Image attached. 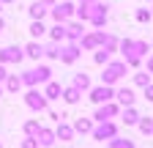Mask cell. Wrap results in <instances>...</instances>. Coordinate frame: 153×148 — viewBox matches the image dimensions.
Segmentation results:
<instances>
[{
    "mask_svg": "<svg viewBox=\"0 0 153 148\" xmlns=\"http://www.w3.org/2000/svg\"><path fill=\"white\" fill-rule=\"evenodd\" d=\"M6 88L3 90H8V93H19V90H22V82H19V77H16V74H6Z\"/></svg>",
    "mask_w": 153,
    "mask_h": 148,
    "instance_id": "cell-24",
    "label": "cell"
},
{
    "mask_svg": "<svg viewBox=\"0 0 153 148\" xmlns=\"http://www.w3.org/2000/svg\"><path fill=\"white\" fill-rule=\"evenodd\" d=\"M49 41H57V44L66 41V22H55L49 28Z\"/></svg>",
    "mask_w": 153,
    "mask_h": 148,
    "instance_id": "cell-19",
    "label": "cell"
},
{
    "mask_svg": "<svg viewBox=\"0 0 153 148\" xmlns=\"http://www.w3.org/2000/svg\"><path fill=\"white\" fill-rule=\"evenodd\" d=\"M137 126H140V132H142V135H153V118H142V115H140Z\"/></svg>",
    "mask_w": 153,
    "mask_h": 148,
    "instance_id": "cell-31",
    "label": "cell"
},
{
    "mask_svg": "<svg viewBox=\"0 0 153 148\" xmlns=\"http://www.w3.org/2000/svg\"><path fill=\"white\" fill-rule=\"evenodd\" d=\"M71 129H74V132H79V135H90L93 132V121L90 118H76Z\"/></svg>",
    "mask_w": 153,
    "mask_h": 148,
    "instance_id": "cell-22",
    "label": "cell"
},
{
    "mask_svg": "<svg viewBox=\"0 0 153 148\" xmlns=\"http://www.w3.org/2000/svg\"><path fill=\"white\" fill-rule=\"evenodd\" d=\"M0 96H3V85H0Z\"/></svg>",
    "mask_w": 153,
    "mask_h": 148,
    "instance_id": "cell-43",
    "label": "cell"
},
{
    "mask_svg": "<svg viewBox=\"0 0 153 148\" xmlns=\"http://www.w3.org/2000/svg\"><path fill=\"white\" fill-rule=\"evenodd\" d=\"M60 82H55V80H49V82H44V90H41V93H44V99L47 102H55V99H60Z\"/></svg>",
    "mask_w": 153,
    "mask_h": 148,
    "instance_id": "cell-17",
    "label": "cell"
},
{
    "mask_svg": "<svg viewBox=\"0 0 153 148\" xmlns=\"http://www.w3.org/2000/svg\"><path fill=\"white\" fill-rule=\"evenodd\" d=\"M41 129V123H38L36 118H30V121H25V137H36V132Z\"/></svg>",
    "mask_w": 153,
    "mask_h": 148,
    "instance_id": "cell-30",
    "label": "cell"
},
{
    "mask_svg": "<svg viewBox=\"0 0 153 148\" xmlns=\"http://www.w3.org/2000/svg\"><path fill=\"white\" fill-rule=\"evenodd\" d=\"M93 61H96V66H107V63L112 61V55H109L107 49H101V47H99V49H96V55H93Z\"/></svg>",
    "mask_w": 153,
    "mask_h": 148,
    "instance_id": "cell-29",
    "label": "cell"
},
{
    "mask_svg": "<svg viewBox=\"0 0 153 148\" xmlns=\"http://www.w3.org/2000/svg\"><path fill=\"white\" fill-rule=\"evenodd\" d=\"M49 80H52V69L44 66V63L19 74V82H22V88H25V85H27V88H36V85H44V82H49Z\"/></svg>",
    "mask_w": 153,
    "mask_h": 148,
    "instance_id": "cell-1",
    "label": "cell"
},
{
    "mask_svg": "<svg viewBox=\"0 0 153 148\" xmlns=\"http://www.w3.org/2000/svg\"><path fill=\"white\" fill-rule=\"evenodd\" d=\"M36 143L41 145V148H52V145H55V132H52V129H47V126H41V129L36 132Z\"/></svg>",
    "mask_w": 153,
    "mask_h": 148,
    "instance_id": "cell-14",
    "label": "cell"
},
{
    "mask_svg": "<svg viewBox=\"0 0 153 148\" xmlns=\"http://www.w3.org/2000/svg\"><path fill=\"white\" fill-rule=\"evenodd\" d=\"M74 8H76L74 3H55L49 8V14L55 22H68V19H74Z\"/></svg>",
    "mask_w": 153,
    "mask_h": 148,
    "instance_id": "cell-8",
    "label": "cell"
},
{
    "mask_svg": "<svg viewBox=\"0 0 153 148\" xmlns=\"http://www.w3.org/2000/svg\"><path fill=\"white\" fill-rule=\"evenodd\" d=\"M120 113V107L115 102H104V104H96V113H93V121L101 123V121H112L115 115Z\"/></svg>",
    "mask_w": 153,
    "mask_h": 148,
    "instance_id": "cell-6",
    "label": "cell"
},
{
    "mask_svg": "<svg viewBox=\"0 0 153 148\" xmlns=\"http://www.w3.org/2000/svg\"><path fill=\"white\" fill-rule=\"evenodd\" d=\"M150 14H153V8H150Z\"/></svg>",
    "mask_w": 153,
    "mask_h": 148,
    "instance_id": "cell-45",
    "label": "cell"
},
{
    "mask_svg": "<svg viewBox=\"0 0 153 148\" xmlns=\"http://www.w3.org/2000/svg\"><path fill=\"white\" fill-rule=\"evenodd\" d=\"M0 148H3V145H0Z\"/></svg>",
    "mask_w": 153,
    "mask_h": 148,
    "instance_id": "cell-46",
    "label": "cell"
},
{
    "mask_svg": "<svg viewBox=\"0 0 153 148\" xmlns=\"http://www.w3.org/2000/svg\"><path fill=\"white\" fill-rule=\"evenodd\" d=\"M131 55H134V58H145V55H150V44L142 41V39H134L131 41Z\"/></svg>",
    "mask_w": 153,
    "mask_h": 148,
    "instance_id": "cell-20",
    "label": "cell"
},
{
    "mask_svg": "<svg viewBox=\"0 0 153 148\" xmlns=\"http://www.w3.org/2000/svg\"><path fill=\"white\" fill-rule=\"evenodd\" d=\"M44 33H47L44 22H30V36H33V39H41Z\"/></svg>",
    "mask_w": 153,
    "mask_h": 148,
    "instance_id": "cell-32",
    "label": "cell"
},
{
    "mask_svg": "<svg viewBox=\"0 0 153 148\" xmlns=\"http://www.w3.org/2000/svg\"><path fill=\"white\" fill-rule=\"evenodd\" d=\"M148 74H153V55H148Z\"/></svg>",
    "mask_w": 153,
    "mask_h": 148,
    "instance_id": "cell-37",
    "label": "cell"
},
{
    "mask_svg": "<svg viewBox=\"0 0 153 148\" xmlns=\"http://www.w3.org/2000/svg\"><path fill=\"white\" fill-rule=\"evenodd\" d=\"M76 44H79V49H99V36H96V30L93 33H85Z\"/></svg>",
    "mask_w": 153,
    "mask_h": 148,
    "instance_id": "cell-21",
    "label": "cell"
},
{
    "mask_svg": "<svg viewBox=\"0 0 153 148\" xmlns=\"http://www.w3.org/2000/svg\"><path fill=\"white\" fill-rule=\"evenodd\" d=\"M3 28H6V22H3V19H0V33H3Z\"/></svg>",
    "mask_w": 153,
    "mask_h": 148,
    "instance_id": "cell-42",
    "label": "cell"
},
{
    "mask_svg": "<svg viewBox=\"0 0 153 148\" xmlns=\"http://www.w3.org/2000/svg\"><path fill=\"white\" fill-rule=\"evenodd\" d=\"M107 16H109V11H107L104 3H93V6H88V19L85 22H90L93 28H104L107 25Z\"/></svg>",
    "mask_w": 153,
    "mask_h": 148,
    "instance_id": "cell-4",
    "label": "cell"
},
{
    "mask_svg": "<svg viewBox=\"0 0 153 148\" xmlns=\"http://www.w3.org/2000/svg\"><path fill=\"white\" fill-rule=\"evenodd\" d=\"M150 47H153V44H150Z\"/></svg>",
    "mask_w": 153,
    "mask_h": 148,
    "instance_id": "cell-47",
    "label": "cell"
},
{
    "mask_svg": "<svg viewBox=\"0 0 153 148\" xmlns=\"http://www.w3.org/2000/svg\"><path fill=\"white\" fill-rule=\"evenodd\" d=\"M27 14H30V19H33V22H41L44 16L49 14V8H47L44 3H38V0H36V3H30V6H27Z\"/></svg>",
    "mask_w": 153,
    "mask_h": 148,
    "instance_id": "cell-16",
    "label": "cell"
},
{
    "mask_svg": "<svg viewBox=\"0 0 153 148\" xmlns=\"http://www.w3.org/2000/svg\"><path fill=\"white\" fill-rule=\"evenodd\" d=\"M85 33H88V30H85V25H82L79 19H68V22H66V41H79Z\"/></svg>",
    "mask_w": 153,
    "mask_h": 148,
    "instance_id": "cell-11",
    "label": "cell"
},
{
    "mask_svg": "<svg viewBox=\"0 0 153 148\" xmlns=\"http://www.w3.org/2000/svg\"><path fill=\"white\" fill-rule=\"evenodd\" d=\"M60 99H63L66 104H79V99H82V90H76L74 85H68V88H63V90H60Z\"/></svg>",
    "mask_w": 153,
    "mask_h": 148,
    "instance_id": "cell-18",
    "label": "cell"
},
{
    "mask_svg": "<svg viewBox=\"0 0 153 148\" xmlns=\"http://www.w3.org/2000/svg\"><path fill=\"white\" fill-rule=\"evenodd\" d=\"M93 140H99V143H104V140H112L115 135H118V126H115L112 121H101V123H96L93 126Z\"/></svg>",
    "mask_w": 153,
    "mask_h": 148,
    "instance_id": "cell-7",
    "label": "cell"
},
{
    "mask_svg": "<svg viewBox=\"0 0 153 148\" xmlns=\"http://www.w3.org/2000/svg\"><path fill=\"white\" fill-rule=\"evenodd\" d=\"M148 82H150V74H148V71H137V74H134V85L145 88Z\"/></svg>",
    "mask_w": 153,
    "mask_h": 148,
    "instance_id": "cell-33",
    "label": "cell"
},
{
    "mask_svg": "<svg viewBox=\"0 0 153 148\" xmlns=\"http://www.w3.org/2000/svg\"><path fill=\"white\" fill-rule=\"evenodd\" d=\"M6 74H8V71H6V66H0V82L6 80Z\"/></svg>",
    "mask_w": 153,
    "mask_h": 148,
    "instance_id": "cell-39",
    "label": "cell"
},
{
    "mask_svg": "<svg viewBox=\"0 0 153 148\" xmlns=\"http://www.w3.org/2000/svg\"><path fill=\"white\" fill-rule=\"evenodd\" d=\"M38 3H44V6H55L57 0H38Z\"/></svg>",
    "mask_w": 153,
    "mask_h": 148,
    "instance_id": "cell-40",
    "label": "cell"
},
{
    "mask_svg": "<svg viewBox=\"0 0 153 148\" xmlns=\"http://www.w3.org/2000/svg\"><path fill=\"white\" fill-rule=\"evenodd\" d=\"M112 102L118 104V107H134V90L131 88H118Z\"/></svg>",
    "mask_w": 153,
    "mask_h": 148,
    "instance_id": "cell-12",
    "label": "cell"
},
{
    "mask_svg": "<svg viewBox=\"0 0 153 148\" xmlns=\"http://www.w3.org/2000/svg\"><path fill=\"white\" fill-rule=\"evenodd\" d=\"M22 58H25V52H22V47H16V44H8V47L0 49V66H6V63H22Z\"/></svg>",
    "mask_w": 153,
    "mask_h": 148,
    "instance_id": "cell-9",
    "label": "cell"
},
{
    "mask_svg": "<svg viewBox=\"0 0 153 148\" xmlns=\"http://www.w3.org/2000/svg\"><path fill=\"white\" fill-rule=\"evenodd\" d=\"M126 71H128V66L123 61H109L104 66V74H101V85H115L120 77H126Z\"/></svg>",
    "mask_w": 153,
    "mask_h": 148,
    "instance_id": "cell-2",
    "label": "cell"
},
{
    "mask_svg": "<svg viewBox=\"0 0 153 148\" xmlns=\"http://www.w3.org/2000/svg\"><path fill=\"white\" fill-rule=\"evenodd\" d=\"M79 55H82L79 44H76V41H68V44H60V58H57V61H63V63H76V61H79Z\"/></svg>",
    "mask_w": 153,
    "mask_h": 148,
    "instance_id": "cell-10",
    "label": "cell"
},
{
    "mask_svg": "<svg viewBox=\"0 0 153 148\" xmlns=\"http://www.w3.org/2000/svg\"><path fill=\"white\" fill-rule=\"evenodd\" d=\"M22 52H25V58H30V61H41L44 58V44L41 41H30Z\"/></svg>",
    "mask_w": 153,
    "mask_h": 148,
    "instance_id": "cell-15",
    "label": "cell"
},
{
    "mask_svg": "<svg viewBox=\"0 0 153 148\" xmlns=\"http://www.w3.org/2000/svg\"><path fill=\"white\" fill-rule=\"evenodd\" d=\"M52 132H55V140H60V143L74 140V129H71V123H66V121H57V126L52 129Z\"/></svg>",
    "mask_w": 153,
    "mask_h": 148,
    "instance_id": "cell-13",
    "label": "cell"
},
{
    "mask_svg": "<svg viewBox=\"0 0 153 148\" xmlns=\"http://www.w3.org/2000/svg\"><path fill=\"white\" fill-rule=\"evenodd\" d=\"M101 49H107L109 55L118 49V39H115V36H109V33H104V39H101Z\"/></svg>",
    "mask_w": 153,
    "mask_h": 148,
    "instance_id": "cell-28",
    "label": "cell"
},
{
    "mask_svg": "<svg viewBox=\"0 0 153 148\" xmlns=\"http://www.w3.org/2000/svg\"><path fill=\"white\" fill-rule=\"evenodd\" d=\"M150 16H153L150 8H140V11H137V22H150Z\"/></svg>",
    "mask_w": 153,
    "mask_h": 148,
    "instance_id": "cell-34",
    "label": "cell"
},
{
    "mask_svg": "<svg viewBox=\"0 0 153 148\" xmlns=\"http://www.w3.org/2000/svg\"><path fill=\"white\" fill-rule=\"evenodd\" d=\"M25 104H27V110H33V113H44L47 110V99H44V93L38 88H27V93H25Z\"/></svg>",
    "mask_w": 153,
    "mask_h": 148,
    "instance_id": "cell-5",
    "label": "cell"
},
{
    "mask_svg": "<svg viewBox=\"0 0 153 148\" xmlns=\"http://www.w3.org/2000/svg\"><path fill=\"white\" fill-rule=\"evenodd\" d=\"M145 99H148V102H153V82H148V85H145Z\"/></svg>",
    "mask_w": 153,
    "mask_h": 148,
    "instance_id": "cell-36",
    "label": "cell"
},
{
    "mask_svg": "<svg viewBox=\"0 0 153 148\" xmlns=\"http://www.w3.org/2000/svg\"><path fill=\"white\" fill-rule=\"evenodd\" d=\"M118 115H123V123L126 126H137V121H140V113L134 107H123V113H118Z\"/></svg>",
    "mask_w": 153,
    "mask_h": 148,
    "instance_id": "cell-23",
    "label": "cell"
},
{
    "mask_svg": "<svg viewBox=\"0 0 153 148\" xmlns=\"http://www.w3.org/2000/svg\"><path fill=\"white\" fill-rule=\"evenodd\" d=\"M107 145H109V148H137V145H134V140H128V137H118V135H115L112 140H107Z\"/></svg>",
    "mask_w": 153,
    "mask_h": 148,
    "instance_id": "cell-26",
    "label": "cell"
},
{
    "mask_svg": "<svg viewBox=\"0 0 153 148\" xmlns=\"http://www.w3.org/2000/svg\"><path fill=\"white\" fill-rule=\"evenodd\" d=\"M93 3H99V0H79V6H93Z\"/></svg>",
    "mask_w": 153,
    "mask_h": 148,
    "instance_id": "cell-38",
    "label": "cell"
},
{
    "mask_svg": "<svg viewBox=\"0 0 153 148\" xmlns=\"http://www.w3.org/2000/svg\"><path fill=\"white\" fill-rule=\"evenodd\" d=\"M6 3H14V0H0V6H6Z\"/></svg>",
    "mask_w": 153,
    "mask_h": 148,
    "instance_id": "cell-41",
    "label": "cell"
},
{
    "mask_svg": "<svg viewBox=\"0 0 153 148\" xmlns=\"http://www.w3.org/2000/svg\"><path fill=\"white\" fill-rule=\"evenodd\" d=\"M76 90H90V77L85 71H79V74H74V82H71Z\"/></svg>",
    "mask_w": 153,
    "mask_h": 148,
    "instance_id": "cell-25",
    "label": "cell"
},
{
    "mask_svg": "<svg viewBox=\"0 0 153 148\" xmlns=\"http://www.w3.org/2000/svg\"><path fill=\"white\" fill-rule=\"evenodd\" d=\"M44 58L57 61V58H60V44H57V41H49V44L44 47Z\"/></svg>",
    "mask_w": 153,
    "mask_h": 148,
    "instance_id": "cell-27",
    "label": "cell"
},
{
    "mask_svg": "<svg viewBox=\"0 0 153 148\" xmlns=\"http://www.w3.org/2000/svg\"><path fill=\"white\" fill-rule=\"evenodd\" d=\"M0 11H3V6H0Z\"/></svg>",
    "mask_w": 153,
    "mask_h": 148,
    "instance_id": "cell-44",
    "label": "cell"
},
{
    "mask_svg": "<svg viewBox=\"0 0 153 148\" xmlns=\"http://www.w3.org/2000/svg\"><path fill=\"white\" fill-rule=\"evenodd\" d=\"M22 148H38L36 137H25V140H22Z\"/></svg>",
    "mask_w": 153,
    "mask_h": 148,
    "instance_id": "cell-35",
    "label": "cell"
},
{
    "mask_svg": "<svg viewBox=\"0 0 153 148\" xmlns=\"http://www.w3.org/2000/svg\"><path fill=\"white\" fill-rule=\"evenodd\" d=\"M88 99H90L93 104L112 102V99H115V88H112V85H90V90H88Z\"/></svg>",
    "mask_w": 153,
    "mask_h": 148,
    "instance_id": "cell-3",
    "label": "cell"
}]
</instances>
